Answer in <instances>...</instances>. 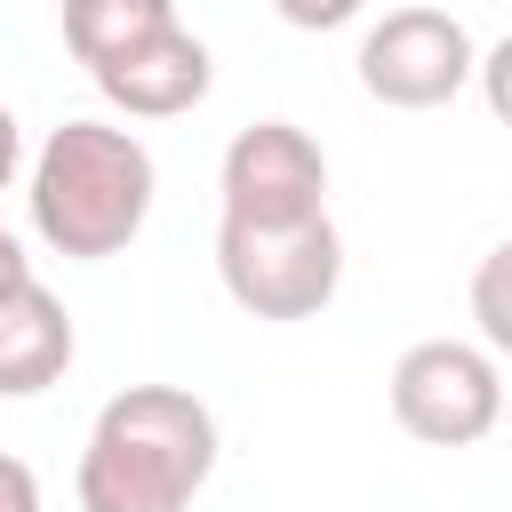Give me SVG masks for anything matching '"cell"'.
I'll list each match as a JSON object with an SVG mask.
<instances>
[{
  "mask_svg": "<svg viewBox=\"0 0 512 512\" xmlns=\"http://www.w3.org/2000/svg\"><path fill=\"white\" fill-rule=\"evenodd\" d=\"M280 8V24H296V32H336V24H352L368 0H272Z\"/></svg>",
  "mask_w": 512,
  "mask_h": 512,
  "instance_id": "8fae6325",
  "label": "cell"
},
{
  "mask_svg": "<svg viewBox=\"0 0 512 512\" xmlns=\"http://www.w3.org/2000/svg\"><path fill=\"white\" fill-rule=\"evenodd\" d=\"M16 280H32V256H24V240H16V232H0V296H8Z\"/></svg>",
  "mask_w": 512,
  "mask_h": 512,
  "instance_id": "9a60e30c",
  "label": "cell"
},
{
  "mask_svg": "<svg viewBox=\"0 0 512 512\" xmlns=\"http://www.w3.org/2000/svg\"><path fill=\"white\" fill-rule=\"evenodd\" d=\"M16 168H24V128H16V112L0 104V192L16 184Z\"/></svg>",
  "mask_w": 512,
  "mask_h": 512,
  "instance_id": "5bb4252c",
  "label": "cell"
},
{
  "mask_svg": "<svg viewBox=\"0 0 512 512\" xmlns=\"http://www.w3.org/2000/svg\"><path fill=\"white\" fill-rule=\"evenodd\" d=\"M168 24H176V0H64V48H72L88 72L112 64L120 48L168 32Z\"/></svg>",
  "mask_w": 512,
  "mask_h": 512,
  "instance_id": "9c48e42d",
  "label": "cell"
},
{
  "mask_svg": "<svg viewBox=\"0 0 512 512\" xmlns=\"http://www.w3.org/2000/svg\"><path fill=\"white\" fill-rule=\"evenodd\" d=\"M392 416L424 448H472L504 424V376L488 344L424 336L392 360Z\"/></svg>",
  "mask_w": 512,
  "mask_h": 512,
  "instance_id": "277c9868",
  "label": "cell"
},
{
  "mask_svg": "<svg viewBox=\"0 0 512 512\" xmlns=\"http://www.w3.org/2000/svg\"><path fill=\"white\" fill-rule=\"evenodd\" d=\"M152 152L144 136L112 128V120H64L48 128V144L32 152V184H24V208H32V232L72 256V264H104L120 256L144 216H152Z\"/></svg>",
  "mask_w": 512,
  "mask_h": 512,
  "instance_id": "7a4b0ae2",
  "label": "cell"
},
{
  "mask_svg": "<svg viewBox=\"0 0 512 512\" xmlns=\"http://www.w3.org/2000/svg\"><path fill=\"white\" fill-rule=\"evenodd\" d=\"M472 320L488 352H512V240H496L472 272Z\"/></svg>",
  "mask_w": 512,
  "mask_h": 512,
  "instance_id": "30bf717a",
  "label": "cell"
},
{
  "mask_svg": "<svg viewBox=\"0 0 512 512\" xmlns=\"http://www.w3.org/2000/svg\"><path fill=\"white\" fill-rule=\"evenodd\" d=\"M216 192H224V216H240V224H304V216H328V152L296 120H256V128H240L224 144Z\"/></svg>",
  "mask_w": 512,
  "mask_h": 512,
  "instance_id": "8992f818",
  "label": "cell"
},
{
  "mask_svg": "<svg viewBox=\"0 0 512 512\" xmlns=\"http://www.w3.org/2000/svg\"><path fill=\"white\" fill-rule=\"evenodd\" d=\"M72 352H80V336H72L64 296L40 288V280H16V288L0 296V400L48 392V384L72 368Z\"/></svg>",
  "mask_w": 512,
  "mask_h": 512,
  "instance_id": "ba28073f",
  "label": "cell"
},
{
  "mask_svg": "<svg viewBox=\"0 0 512 512\" xmlns=\"http://www.w3.org/2000/svg\"><path fill=\"white\" fill-rule=\"evenodd\" d=\"M504 416H512V392H504Z\"/></svg>",
  "mask_w": 512,
  "mask_h": 512,
  "instance_id": "2e32d148",
  "label": "cell"
},
{
  "mask_svg": "<svg viewBox=\"0 0 512 512\" xmlns=\"http://www.w3.org/2000/svg\"><path fill=\"white\" fill-rule=\"evenodd\" d=\"M216 472V416L184 384H128L96 408L80 448V512H192Z\"/></svg>",
  "mask_w": 512,
  "mask_h": 512,
  "instance_id": "6da1fadb",
  "label": "cell"
},
{
  "mask_svg": "<svg viewBox=\"0 0 512 512\" xmlns=\"http://www.w3.org/2000/svg\"><path fill=\"white\" fill-rule=\"evenodd\" d=\"M0 512H40V480H32V464L8 456V448H0Z\"/></svg>",
  "mask_w": 512,
  "mask_h": 512,
  "instance_id": "4fadbf2b",
  "label": "cell"
},
{
  "mask_svg": "<svg viewBox=\"0 0 512 512\" xmlns=\"http://www.w3.org/2000/svg\"><path fill=\"white\" fill-rule=\"evenodd\" d=\"M216 280L248 320H312L328 312L336 280H344V240L328 216L304 224H216Z\"/></svg>",
  "mask_w": 512,
  "mask_h": 512,
  "instance_id": "3957f363",
  "label": "cell"
},
{
  "mask_svg": "<svg viewBox=\"0 0 512 512\" xmlns=\"http://www.w3.org/2000/svg\"><path fill=\"white\" fill-rule=\"evenodd\" d=\"M88 80H96L104 104L128 112V120H176V112H192V104L208 96L216 64H208V48H200L184 24H168V32L136 40V48H120L112 64H96Z\"/></svg>",
  "mask_w": 512,
  "mask_h": 512,
  "instance_id": "52a82bcc",
  "label": "cell"
},
{
  "mask_svg": "<svg viewBox=\"0 0 512 512\" xmlns=\"http://www.w3.org/2000/svg\"><path fill=\"white\" fill-rule=\"evenodd\" d=\"M472 80H480V96H488V112H496V120L512 128V40H496V48L480 56V72H472Z\"/></svg>",
  "mask_w": 512,
  "mask_h": 512,
  "instance_id": "7c38bea8",
  "label": "cell"
},
{
  "mask_svg": "<svg viewBox=\"0 0 512 512\" xmlns=\"http://www.w3.org/2000/svg\"><path fill=\"white\" fill-rule=\"evenodd\" d=\"M472 72H480V48L448 8H392L360 40V88L376 104H392V112H432Z\"/></svg>",
  "mask_w": 512,
  "mask_h": 512,
  "instance_id": "5b68a950",
  "label": "cell"
}]
</instances>
